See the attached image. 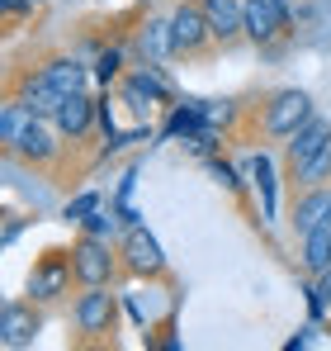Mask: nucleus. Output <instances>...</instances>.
Returning <instances> with one entry per match:
<instances>
[{
    "label": "nucleus",
    "instance_id": "1",
    "mask_svg": "<svg viewBox=\"0 0 331 351\" xmlns=\"http://www.w3.org/2000/svg\"><path fill=\"white\" fill-rule=\"evenodd\" d=\"M166 19H170L175 58H199V53H209L213 29H209V14H204V5H199V0H175Z\"/></svg>",
    "mask_w": 331,
    "mask_h": 351
},
{
    "label": "nucleus",
    "instance_id": "2",
    "mask_svg": "<svg viewBox=\"0 0 331 351\" xmlns=\"http://www.w3.org/2000/svg\"><path fill=\"white\" fill-rule=\"evenodd\" d=\"M308 119H313V100H308L303 90H275V95L261 105V133L275 138V143H289Z\"/></svg>",
    "mask_w": 331,
    "mask_h": 351
},
{
    "label": "nucleus",
    "instance_id": "3",
    "mask_svg": "<svg viewBox=\"0 0 331 351\" xmlns=\"http://www.w3.org/2000/svg\"><path fill=\"white\" fill-rule=\"evenodd\" d=\"M118 252H109V237H90L81 233L71 242V271H76V285H109L118 276Z\"/></svg>",
    "mask_w": 331,
    "mask_h": 351
},
{
    "label": "nucleus",
    "instance_id": "4",
    "mask_svg": "<svg viewBox=\"0 0 331 351\" xmlns=\"http://www.w3.org/2000/svg\"><path fill=\"white\" fill-rule=\"evenodd\" d=\"M76 332L81 337H109L114 318H118V299L109 294V285H81L76 304H71Z\"/></svg>",
    "mask_w": 331,
    "mask_h": 351
},
{
    "label": "nucleus",
    "instance_id": "5",
    "mask_svg": "<svg viewBox=\"0 0 331 351\" xmlns=\"http://www.w3.org/2000/svg\"><path fill=\"white\" fill-rule=\"evenodd\" d=\"M10 157H19V162H29V167H53L57 157H62V128H57L53 119H29L24 128H19V138L5 147Z\"/></svg>",
    "mask_w": 331,
    "mask_h": 351
},
{
    "label": "nucleus",
    "instance_id": "6",
    "mask_svg": "<svg viewBox=\"0 0 331 351\" xmlns=\"http://www.w3.org/2000/svg\"><path fill=\"white\" fill-rule=\"evenodd\" d=\"M246 14V38L256 48H275L279 38H289L293 19H289V0H241Z\"/></svg>",
    "mask_w": 331,
    "mask_h": 351
},
{
    "label": "nucleus",
    "instance_id": "7",
    "mask_svg": "<svg viewBox=\"0 0 331 351\" xmlns=\"http://www.w3.org/2000/svg\"><path fill=\"white\" fill-rule=\"evenodd\" d=\"M118 261H123V271H128V276H166V252H161V242L147 233L142 223H123Z\"/></svg>",
    "mask_w": 331,
    "mask_h": 351
},
{
    "label": "nucleus",
    "instance_id": "8",
    "mask_svg": "<svg viewBox=\"0 0 331 351\" xmlns=\"http://www.w3.org/2000/svg\"><path fill=\"white\" fill-rule=\"evenodd\" d=\"M38 332H43V313L34 308V299H5V308H0V347L5 351L34 347Z\"/></svg>",
    "mask_w": 331,
    "mask_h": 351
},
{
    "label": "nucleus",
    "instance_id": "9",
    "mask_svg": "<svg viewBox=\"0 0 331 351\" xmlns=\"http://www.w3.org/2000/svg\"><path fill=\"white\" fill-rule=\"evenodd\" d=\"M76 280V271H71V252H48L34 271H29V299L34 304H57L66 285Z\"/></svg>",
    "mask_w": 331,
    "mask_h": 351
},
{
    "label": "nucleus",
    "instance_id": "10",
    "mask_svg": "<svg viewBox=\"0 0 331 351\" xmlns=\"http://www.w3.org/2000/svg\"><path fill=\"white\" fill-rule=\"evenodd\" d=\"M322 223H331V180L327 185H303L289 204V228L303 242L308 233H317Z\"/></svg>",
    "mask_w": 331,
    "mask_h": 351
},
{
    "label": "nucleus",
    "instance_id": "11",
    "mask_svg": "<svg viewBox=\"0 0 331 351\" xmlns=\"http://www.w3.org/2000/svg\"><path fill=\"white\" fill-rule=\"evenodd\" d=\"M95 114H100V105L90 100V90H71L62 105H57V114H53V123L62 128V138H85L90 128H95Z\"/></svg>",
    "mask_w": 331,
    "mask_h": 351
},
{
    "label": "nucleus",
    "instance_id": "12",
    "mask_svg": "<svg viewBox=\"0 0 331 351\" xmlns=\"http://www.w3.org/2000/svg\"><path fill=\"white\" fill-rule=\"evenodd\" d=\"M204 14H209V29H213V43L232 48L237 38H246V14H241V0H199Z\"/></svg>",
    "mask_w": 331,
    "mask_h": 351
},
{
    "label": "nucleus",
    "instance_id": "13",
    "mask_svg": "<svg viewBox=\"0 0 331 351\" xmlns=\"http://www.w3.org/2000/svg\"><path fill=\"white\" fill-rule=\"evenodd\" d=\"M14 100H24V105H29V110H34L38 119H53V114H57V105H62L66 95L57 90V86L48 81V76H43V71H29V76L19 81V90H14Z\"/></svg>",
    "mask_w": 331,
    "mask_h": 351
},
{
    "label": "nucleus",
    "instance_id": "14",
    "mask_svg": "<svg viewBox=\"0 0 331 351\" xmlns=\"http://www.w3.org/2000/svg\"><path fill=\"white\" fill-rule=\"evenodd\" d=\"M327 138H331V123L322 114H313L298 133H293V138H289V143H284V162H289V171H293V167H303V162L327 143Z\"/></svg>",
    "mask_w": 331,
    "mask_h": 351
},
{
    "label": "nucleus",
    "instance_id": "15",
    "mask_svg": "<svg viewBox=\"0 0 331 351\" xmlns=\"http://www.w3.org/2000/svg\"><path fill=\"white\" fill-rule=\"evenodd\" d=\"M137 53L142 62H170L175 58V43H170V19H147L142 29H137Z\"/></svg>",
    "mask_w": 331,
    "mask_h": 351
},
{
    "label": "nucleus",
    "instance_id": "16",
    "mask_svg": "<svg viewBox=\"0 0 331 351\" xmlns=\"http://www.w3.org/2000/svg\"><path fill=\"white\" fill-rule=\"evenodd\" d=\"M48 81H53L62 95H71V90H90V71L81 66L76 58H48L43 66H38Z\"/></svg>",
    "mask_w": 331,
    "mask_h": 351
},
{
    "label": "nucleus",
    "instance_id": "17",
    "mask_svg": "<svg viewBox=\"0 0 331 351\" xmlns=\"http://www.w3.org/2000/svg\"><path fill=\"white\" fill-rule=\"evenodd\" d=\"M303 271L308 276H322V271H331V223H322L317 233H308L303 237Z\"/></svg>",
    "mask_w": 331,
    "mask_h": 351
},
{
    "label": "nucleus",
    "instance_id": "18",
    "mask_svg": "<svg viewBox=\"0 0 331 351\" xmlns=\"http://www.w3.org/2000/svg\"><path fill=\"white\" fill-rule=\"evenodd\" d=\"M289 176H293L298 190H303V185H327V180H331V138L308 157V162H303V167H293Z\"/></svg>",
    "mask_w": 331,
    "mask_h": 351
},
{
    "label": "nucleus",
    "instance_id": "19",
    "mask_svg": "<svg viewBox=\"0 0 331 351\" xmlns=\"http://www.w3.org/2000/svg\"><path fill=\"white\" fill-rule=\"evenodd\" d=\"M29 119H34V110H29L24 100H14V95H10V100H5V110H0V143L10 147V143L19 138V128H24Z\"/></svg>",
    "mask_w": 331,
    "mask_h": 351
},
{
    "label": "nucleus",
    "instance_id": "20",
    "mask_svg": "<svg viewBox=\"0 0 331 351\" xmlns=\"http://www.w3.org/2000/svg\"><path fill=\"white\" fill-rule=\"evenodd\" d=\"M251 176H256V185H261V195H265V223H275V162L261 152L256 162H251Z\"/></svg>",
    "mask_w": 331,
    "mask_h": 351
},
{
    "label": "nucleus",
    "instance_id": "21",
    "mask_svg": "<svg viewBox=\"0 0 331 351\" xmlns=\"http://www.w3.org/2000/svg\"><path fill=\"white\" fill-rule=\"evenodd\" d=\"M95 209H100V195H95V190H85V195H76V199H66V209H62V214H66L71 223H85V219H90Z\"/></svg>",
    "mask_w": 331,
    "mask_h": 351
},
{
    "label": "nucleus",
    "instance_id": "22",
    "mask_svg": "<svg viewBox=\"0 0 331 351\" xmlns=\"http://www.w3.org/2000/svg\"><path fill=\"white\" fill-rule=\"evenodd\" d=\"M95 76H100V81H118V76H123V48L100 53V62H95Z\"/></svg>",
    "mask_w": 331,
    "mask_h": 351
},
{
    "label": "nucleus",
    "instance_id": "23",
    "mask_svg": "<svg viewBox=\"0 0 331 351\" xmlns=\"http://www.w3.org/2000/svg\"><path fill=\"white\" fill-rule=\"evenodd\" d=\"M313 313H317V318H322V313H331V271L313 276Z\"/></svg>",
    "mask_w": 331,
    "mask_h": 351
},
{
    "label": "nucleus",
    "instance_id": "24",
    "mask_svg": "<svg viewBox=\"0 0 331 351\" xmlns=\"http://www.w3.org/2000/svg\"><path fill=\"white\" fill-rule=\"evenodd\" d=\"M81 233H90V237H109L114 233V214H105V209H95L85 223H81Z\"/></svg>",
    "mask_w": 331,
    "mask_h": 351
},
{
    "label": "nucleus",
    "instance_id": "25",
    "mask_svg": "<svg viewBox=\"0 0 331 351\" xmlns=\"http://www.w3.org/2000/svg\"><path fill=\"white\" fill-rule=\"evenodd\" d=\"M213 176H218V180L227 185V190H232V195H241V180H237V171H232L227 162H213Z\"/></svg>",
    "mask_w": 331,
    "mask_h": 351
},
{
    "label": "nucleus",
    "instance_id": "26",
    "mask_svg": "<svg viewBox=\"0 0 331 351\" xmlns=\"http://www.w3.org/2000/svg\"><path fill=\"white\" fill-rule=\"evenodd\" d=\"M38 5H43V0H24V10H29V14H34V10H38Z\"/></svg>",
    "mask_w": 331,
    "mask_h": 351
}]
</instances>
